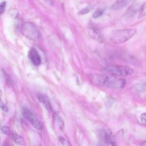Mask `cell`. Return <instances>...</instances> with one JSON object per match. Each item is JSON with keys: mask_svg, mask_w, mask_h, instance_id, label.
<instances>
[{"mask_svg": "<svg viewBox=\"0 0 146 146\" xmlns=\"http://www.w3.org/2000/svg\"><path fill=\"white\" fill-rule=\"evenodd\" d=\"M89 12H90V9L88 7H86V8L83 9L80 11H79L78 14H79V15H83V14H86L87 13H88Z\"/></svg>", "mask_w": 146, "mask_h": 146, "instance_id": "18", "label": "cell"}, {"mask_svg": "<svg viewBox=\"0 0 146 146\" xmlns=\"http://www.w3.org/2000/svg\"><path fill=\"white\" fill-rule=\"evenodd\" d=\"M53 121L54 125L59 129L62 131L64 128V123L61 117L57 113H55L53 117Z\"/></svg>", "mask_w": 146, "mask_h": 146, "instance_id": "9", "label": "cell"}, {"mask_svg": "<svg viewBox=\"0 0 146 146\" xmlns=\"http://www.w3.org/2000/svg\"><path fill=\"white\" fill-rule=\"evenodd\" d=\"M128 0H116L115 2L111 6V9L113 10H117L124 8L127 5Z\"/></svg>", "mask_w": 146, "mask_h": 146, "instance_id": "10", "label": "cell"}, {"mask_svg": "<svg viewBox=\"0 0 146 146\" xmlns=\"http://www.w3.org/2000/svg\"><path fill=\"white\" fill-rule=\"evenodd\" d=\"M28 57L31 63L37 66L40 64L41 59L37 51L34 48H31L28 52Z\"/></svg>", "mask_w": 146, "mask_h": 146, "instance_id": "6", "label": "cell"}, {"mask_svg": "<svg viewBox=\"0 0 146 146\" xmlns=\"http://www.w3.org/2000/svg\"><path fill=\"white\" fill-rule=\"evenodd\" d=\"M1 146H7L6 145H5V144H2Z\"/></svg>", "mask_w": 146, "mask_h": 146, "instance_id": "23", "label": "cell"}, {"mask_svg": "<svg viewBox=\"0 0 146 146\" xmlns=\"http://www.w3.org/2000/svg\"><path fill=\"white\" fill-rule=\"evenodd\" d=\"M92 82L98 86L107 87L112 88H122L125 84L124 79L113 76H108L104 75L96 74L92 76Z\"/></svg>", "mask_w": 146, "mask_h": 146, "instance_id": "1", "label": "cell"}, {"mask_svg": "<svg viewBox=\"0 0 146 146\" xmlns=\"http://www.w3.org/2000/svg\"><path fill=\"white\" fill-rule=\"evenodd\" d=\"M11 138L13 140V141L18 145H25V140L21 135L13 132L11 134Z\"/></svg>", "mask_w": 146, "mask_h": 146, "instance_id": "11", "label": "cell"}, {"mask_svg": "<svg viewBox=\"0 0 146 146\" xmlns=\"http://www.w3.org/2000/svg\"><path fill=\"white\" fill-rule=\"evenodd\" d=\"M137 33L136 29L113 30L111 33L110 40L115 44H120L128 40Z\"/></svg>", "mask_w": 146, "mask_h": 146, "instance_id": "2", "label": "cell"}, {"mask_svg": "<svg viewBox=\"0 0 146 146\" xmlns=\"http://www.w3.org/2000/svg\"><path fill=\"white\" fill-rule=\"evenodd\" d=\"M1 131L3 134H5L6 135H9L10 134V128L7 126L2 127H1Z\"/></svg>", "mask_w": 146, "mask_h": 146, "instance_id": "16", "label": "cell"}, {"mask_svg": "<svg viewBox=\"0 0 146 146\" xmlns=\"http://www.w3.org/2000/svg\"><path fill=\"white\" fill-rule=\"evenodd\" d=\"M46 4L49 6H52L54 3V0H43Z\"/></svg>", "mask_w": 146, "mask_h": 146, "instance_id": "20", "label": "cell"}, {"mask_svg": "<svg viewBox=\"0 0 146 146\" xmlns=\"http://www.w3.org/2000/svg\"><path fill=\"white\" fill-rule=\"evenodd\" d=\"M103 10L100 9H98L93 13L92 17L95 19L98 18L100 17V16H102L103 15Z\"/></svg>", "mask_w": 146, "mask_h": 146, "instance_id": "15", "label": "cell"}, {"mask_svg": "<svg viewBox=\"0 0 146 146\" xmlns=\"http://www.w3.org/2000/svg\"><path fill=\"white\" fill-rule=\"evenodd\" d=\"M146 15V1L141 6L138 18H142Z\"/></svg>", "mask_w": 146, "mask_h": 146, "instance_id": "14", "label": "cell"}, {"mask_svg": "<svg viewBox=\"0 0 146 146\" xmlns=\"http://www.w3.org/2000/svg\"><path fill=\"white\" fill-rule=\"evenodd\" d=\"M104 71L110 75L116 76H124L131 75L133 73V70L127 66L119 65H110L106 66Z\"/></svg>", "mask_w": 146, "mask_h": 146, "instance_id": "4", "label": "cell"}, {"mask_svg": "<svg viewBox=\"0 0 146 146\" xmlns=\"http://www.w3.org/2000/svg\"><path fill=\"white\" fill-rule=\"evenodd\" d=\"M87 31L89 35L91 37L93 38L94 39L99 40H101V39H102V34L99 31L98 29H96L95 27H88L87 29Z\"/></svg>", "mask_w": 146, "mask_h": 146, "instance_id": "8", "label": "cell"}, {"mask_svg": "<svg viewBox=\"0 0 146 146\" xmlns=\"http://www.w3.org/2000/svg\"><path fill=\"white\" fill-rule=\"evenodd\" d=\"M37 98L39 102L47 111H48L49 112H52V108L50 100L46 95L42 94H39L37 95Z\"/></svg>", "mask_w": 146, "mask_h": 146, "instance_id": "7", "label": "cell"}, {"mask_svg": "<svg viewBox=\"0 0 146 146\" xmlns=\"http://www.w3.org/2000/svg\"><path fill=\"white\" fill-rule=\"evenodd\" d=\"M140 120L141 122L146 125V112L145 113H143L141 116H140Z\"/></svg>", "mask_w": 146, "mask_h": 146, "instance_id": "17", "label": "cell"}, {"mask_svg": "<svg viewBox=\"0 0 146 146\" xmlns=\"http://www.w3.org/2000/svg\"><path fill=\"white\" fill-rule=\"evenodd\" d=\"M141 146H146V141L141 143Z\"/></svg>", "mask_w": 146, "mask_h": 146, "instance_id": "22", "label": "cell"}, {"mask_svg": "<svg viewBox=\"0 0 146 146\" xmlns=\"http://www.w3.org/2000/svg\"><path fill=\"white\" fill-rule=\"evenodd\" d=\"M1 109L3 111H7V107L1 102Z\"/></svg>", "mask_w": 146, "mask_h": 146, "instance_id": "21", "label": "cell"}, {"mask_svg": "<svg viewBox=\"0 0 146 146\" xmlns=\"http://www.w3.org/2000/svg\"><path fill=\"white\" fill-rule=\"evenodd\" d=\"M22 113L23 116L36 129L40 130L42 128V124L40 120L30 109L27 107H23L22 110Z\"/></svg>", "mask_w": 146, "mask_h": 146, "instance_id": "5", "label": "cell"}, {"mask_svg": "<svg viewBox=\"0 0 146 146\" xmlns=\"http://www.w3.org/2000/svg\"><path fill=\"white\" fill-rule=\"evenodd\" d=\"M21 33L26 38L32 40H36L40 37V32L38 27L31 22H26L22 25Z\"/></svg>", "mask_w": 146, "mask_h": 146, "instance_id": "3", "label": "cell"}, {"mask_svg": "<svg viewBox=\"0 0 146 146\" xmlns=\"http://www.w3.org/2000/svg\"><path fill=\"white\" fill-rule=\"evenodd\" d=\"M6 2H1V3L0 5V12H1V14H2L4 12L5 9V7H6Z\"/></svg>", "mask_w": 146, "mask_h": 146, "instance_id": "19", "label": "cell"}, {"mask_svg": "<svg viewBox=\"0 0 146 146\" xmlns=\"http://www.w3.org/2000/svg\"><path fill=\"white\" fill-rule=\"evenodd\" d=\"M135 90L139 92L146 91V82L137 84V85H136Z\"/></svg>", "mask_w": 146, "mask_h": 146, "instance_id": "13", "label": "cell"}, {"mask_svg": "<svg viewBox=\"0 0 146 146\" xmlns=\"http://www.w3.org/2000/svg\"><path fill=\"white\" fill-rule=\"evenodd\" d=\"M103 137L104 140L108 143L109 144H111L112 146L115 145V143L114 141H113L112 138H111V132L108 131H105L103 133Z\"/></svg>", "mask_w": 146, "mask_h": 146, "instance_id": "12", "label": "cell"}]
</instances>
